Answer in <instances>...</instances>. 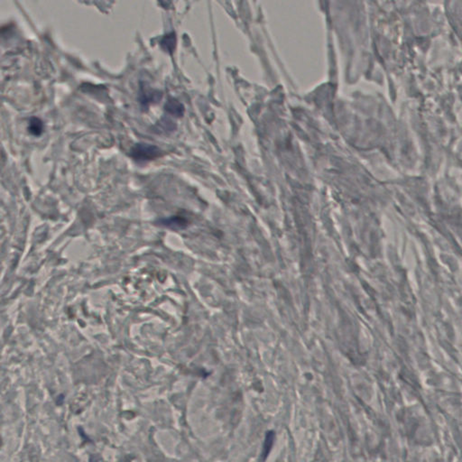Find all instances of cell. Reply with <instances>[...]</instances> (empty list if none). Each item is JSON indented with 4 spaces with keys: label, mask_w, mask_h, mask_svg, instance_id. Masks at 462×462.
<instances>
[{
    "label": "cell",
    "mask_w": 462,
    "mask_h": 462,
    "mask_svg": "<svg viewBox=\"0 0 462 462\" xmlns=\"http://www.w3.org/2000/svg\"><path fill=\"white\" fill-rule=\"evenodd\" d=\"M164 155V152L155 145L139 143L130 150V156L138 163H147L156 160Z\"/></svg>",
    "instance_id": "6da1fadb"
},
{
    "label": "cell",
    "mask_w": 462,
    "mask_h": 462,
    "mask_svg": "<svg viewBox=\"0 0 462 462\" xmlns=\"http://www.w3.org/2000/svg\"><path fill=\"white\" fill-rule=\"evenodd\" d=\"M161 98H162V94L159 91L152 90L147 87L141 88L139 100L144 106L147 107L149 104L156 103L161 100Z\"/></svg>",
    "instance_id": "7a4b0ae2"
},
{
    "label": "cell",
    "mask_w": 462,
    "mask_h": 462,
    "mask_svg": "<svg viewBox=\"0 0 462 462\" xmlns=\"http://www.w3.org/2000/svg\"><path fill=\"white\" fill-rule=\"evenodd\" d=\"M164 110L166 112L176 117H181L184 115L185 108L184 106L174 98H169L164 105Z\"/></svg>",
    "instance_id": "3957f363"
},
{
    "label": "cell",
    "mask_w": 462,
    "mask_h": 462,
    "mask_svg": "<svg viewBox=\"0 0 462 462\" xmlns=\"http://www.w3.org/2000/svg\"><path fill=\"white\" fill-rule=\"evenodd\" d=\"M176 45V37L173 33L164 35L161 41V46L165 52H172Z\"/></svg>",
    "instance_id": "277c9868"
},
{
    "label": "cell",
    "mask_w": 462,
    "mask_h": 462,
    "mask_svg": "<svg viewBox=\"0 0 462 462\" xmlns=\"http://www.w3.org/2000/svg\"><path fill=\"white\" fill-rule=\"evenodd\" d=\"M28 130H29L31 134L34 135V136H36V137L40 136L43 133V121L41 120L38 117H32L30 121H29Z\"/></svg>",
    "instance_id": "5b68a950"
},
{
    "label": "cell",
    "mask_w": 462,
    "mask_h": 462,
    "mask_svg": "<svg viewBox=\"0 0 462 462\" xmlns=\"http://www.w3.org/2000/svg\"><path fill=\"white\" fill-rule=\"evenodd\" d=\"M274 439H275L274 432H268V434H267V437H266V441L263 442V452H262V459H263V460L268 457V454L271 450L273 443H274Z\"/></svg>",
    "instance_id": "8992f818"
},
{
    "label": "cell",
    "mask_w": 462,
    "mask_h": 462,
    "mask_svg": "<svg viewBox=\"0 0 462 462\" xmlns=\"http://www.w3.org/2000/svg\"><path fill=\"white\" fill-rule=\"evenodd\" d=\"M159 125H162L163 129L169 130V131H173L174 128H175V125H173V122L172 120H170L168 118H163L162 120L160 121Z\"/></svg>",
    "instance_id": "52a82bcc"
}]
</instances>
